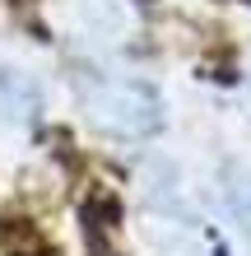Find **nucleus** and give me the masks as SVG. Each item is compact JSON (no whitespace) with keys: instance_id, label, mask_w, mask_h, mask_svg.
<instances>
[{"instance_id":"nucleus-1","label":"nucleus","mask_w":251,"mask_h":256,"mask_svg":"<svg viewBox=\"0 0 251 256\" xmlns=\"http://www.w3.org/2000/svg\"><path fill=\"white\" fill-rule=\"evenodd\" d=\"M84 102H88V116L102 130H116V135H144L158 126V98L144 84H130V80H102L88 88Z\"/></svg>"},{"instance_id":"nucleus-2","label":"nucleus","mask_w":251,"mask_h":256,"mask_svg":"<svg viewBox=\"0 0 251 256\" xmlns=\"http://www.w3.org/2000/svg\"><path fill=\"white\" fill-rule=\"evenodd\" d=\"M242 214H247V224H251V196H247V205H242Z\"/></svg>"}]
</instances>
